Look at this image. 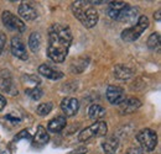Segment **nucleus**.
Segmentation results:
<instances>
[{"mask_svg": "<svg viewBox=\"0 0 161 154\" xmlns=\"http://www.w3.org/2000/svg\"><path fill=\"white\" fill-rule=\"evenodd\" d=\"M25 94H27L32 100H39V99L42 96V90H41L40 88H37V86H35V88H29V89L25 90Z\"/></svg>", "mask_w": 161, "mask_h": 154, "instance_id": "b1692460", "label": "nucleus"}, {"mask_svg": "<svg viewBox=\"0 0 161 154\" xmlns=\"http://www.w3.org/2000/svg\"><path fill=\"white\" fill-rule=\"evenodd\" d=\"M126 6V4L124 1H110L108 4L107 8V15L113 20H118L119 15H120L121 10Z\"/></svg>", "mask_w": 161, "mask_h": 154, "instance_id": "2eb2a0df", "label": "nucleus"}, {"mask_svg": "<svg viewBox=\"0 0 161 154\" xmlns=\"http://www.w3.org/2000/svg\"><path fill=\"white\" fill-rule=\"evenodd\" d=\"M71 9H72V13L76 16V19L87 28H92L97 25L99 15H98V11L96 10V8L89 1H86V0L73 1Z\"/></svg>", "mask_w": 161, "mask_h": 154, "instance_id": "f03ea898", "label": "nucleus"}, {"mask_svg": "<svg viewBox=\"0 0 161 154\" xmlns=\"http://www.w3.org/2000/svg\"><path fill=\"white\" fill-rule=\"evenodd\" d=\"M18 13H19V16L25 21H32L37 18L36 10L27 3H21L19 9H18Z\"/></svg>", "mask_w": 161, "mask_h": 154, "instance_id": "ddd939ff", "label": "nucleus"}, {"mask_svg": "<svg viewBox=\"0 0 161 154\" xmlns=\"http://www.w3.org/2000/svg\"><path fill=\"white\" fill-rule=\"evenodd\" d=\"M86 153H87V148H84V147H80V148L75 149L73 152H71L69 154H86Z\"/></svg>", "mask_w": 161, "mask_h": 154, "instance_id": "cd10ccee", "label": "nucleus"}, {"mask_svg": "<svg viewBox=\"0 0 161 154\" xmlns=\"http://www.w3.org/2000/svg\"><path fill=\"white\" fill-rule=\"evenodd\" d=\"M1 20L9 30H13V31H16L20 33L25 32V30H26V25L24 23V21L10 11H4L1 15Z\"/></svg>", "mask_w": 161, "mask_h": 154, "instance_id": "423d86ee", "label": "nucleus"}, {"mask_svg": "<svg viewBox=\"0 0 161 154\" xmlns=\"http://www.w3.org/2000/svg\"><path fill=\"white\" fill-rule=\"evenodd\" d=\"M88 116L94 120V121H98V120H102L104 116H105V109L98 105V104H93L89 109H88Z\"/></svg>", "mask_w": 161, "mask_h": 154, "instance_id": "aec40b11", "label": "nucleus"}, {"mask_svg": "<svg viewBox=\"0 0 161 154\" xmlns=\"http://www.w3.org/2000/svg\"><path fill=\"white\" fill-rule=\"evenodd\" d=\"M5 106H6V99L3 96V95H0V111L4 110Z\"/></svg>", "mask_w": 161, "mask_h": 154, "instance_id": "c85d7f7f", "label": "nucleus"}, {"mask_svg": "<svg viewBox=\"0 0 161 154\" xmlns=\"http://www.w3.org/2000/svg\"><path fill=\"white\" fill-rule=\"evenodd\" d=\"M39 73L42 77L51 79V80H60V79L63 78V73L62 72L53 69L52 67H50L47 64H42V65L39 67Z\"/></svg>", "mask_w": 161, "mask_h": 154, "instance_id": "4468645a", "label": "nucleus"}, {"mask_svg": "<svg viewBox=\"0 0 161 154\" xmlns=\"http://www.w3.org/2000/svg\"><path fill=\"white\" fill-rule=\"evenodd\" d=\"M41 42H42V38H41V35L40 32H32L31 35H30V37H29V46H30V48H31V51L32 52H37V51H40L41 48Z\"/></svg>", "mask_w": 161, "mask_h": 154, "instance_id": "412c9836", "label": "nucleus"}, {"mask_svg": "<svg viewBox=\"0 0 161 154\" xmlns=\"http://www.w3.org/2000/svg\"><path fill=\"white\" fill-rule=\"evenodd\" d=\"M5 43H6V35L4 32H0V54L5 47Z\"/></svg>", "mask_w": 161, "mask_h": 154, "instance_id": "bb28decb", "label": "nucleus"}, {"mask_svg": "<svg viewBox=\"0 0 161 154\" xmlns=\"http://www.w3.org/2000/svg\"><path fill=\"white\" fill-rule=\"evenodd\" d=\"M114 75L119 80H128L134 75V72L131 68H129L128 65L124 64H117L114 67Z\"/></svg>", "mask_w": 161, "mask_h": 154, "instance_id": "a211bd4d", "label": "nucleus"}, {"mask_svg": "<svg viewBox=\"0 0 161 154\" xmlns=\"http://www.w3.org/2000/svg\"><path fill=\"white\" fill-rule=\"evenodd\" d=\"M50 141V136L47 133L46 128L43 126H39L37 127V131H36V135L34 137V146L35 147H43L48 143Z\"/></svg>", "mask_w": 161, "mask_h": 154, "instance_id": "f3484780", "label": "nucleus"}, {"mask_svg": "<svg viewBox=\"0 0 161 154\" xmlns=\"http://www.w3.org/2000/svg\"><path fill=\"white\" fill-rule=\"evenodd\" d=\"M78 109H80V101L75 97H66L61 101V110L68 117L76 115L78 112Z\"/></svg>", "mask_w": 161, "mask_h": 154, "instance_id": "1a4fd4ad", "label": "nucleus"}, {"mask_svg": "<svg viewBox=\"0 0 161 154\" xmlns=\"http://www.w3.org/2000/svg\"><path fill=\"white\" fill-rule=\"evenodd\" d=\"M149 27V19L146 16H139L136 23L121 32L120 37L125 42H134L142 35V32Z\"/></svg>", "mask_w": 161, "mask_h": 154, "instance_id": "7ed1b4c3", "label": "nucleus"}, {"mask_svg": "<svg viewBox=\"0 0 161 154\" xmlns=\"http://www.w3.org/2000/svg\"><path fill=\"white\" fill-rule=\"evenodd\" d=\"M102 147L105 154H115L119 148V139L115 136H110L102 143Z\"/></svg>", "mask_w": 161, "mask_h": 154, "instance_id": "dca6fc26", "label": "nucleus"}, {"mask_svg": "<svg viewBox=\"0 0 161 154\" xmlns=\"http://www.w3.org/2000/svg\"><path fill=\"white\" fill-rule=\"evenodd\" d=\"M139 19V13L138 9L134 6H129L126 5L123 10H121L120 15L117 21H121L124 23H135Z\"/></svg>", "mask_w": 161, "mask_h": 154, "instance_id": "9b49d317", "label": "nucleus"}, {"mask_svg": "<svg viewBox=\"0 0 161 154\" xmlns=\"http://www.w3.org/2000/svg\"><path fill=\"white\" fill-rule=\"evenodd\" d=\"M147 47L153 51L159 49L160 47V33L159 32H154L150 35V37L147 38Z\"/></svg>", "mask_w": 161, "mask_h": 154, "instance_id": "4be33fe9", "label": "nucleus"}, {"mask_svg": "<svg viewBox=\"0 0 161 154\" xmlns=\"http://www.w3.org/2000/svg\"><path fill=\"white\" fill-rule=\"evenodd\" d=\"M107 100L112 105H119L121 101L125 99V93L124 89L118 86V85H109L107 89Z\"/></svg>", "mask_w": 161, "mask_h": 154, "instance_id": "6e6552de", "label": "nucleus"}, {"mask_svg": "<svg viewBox=\"0 0 161 154\" xmlns=\"http://www.w3.org/2000/svg\"><path fill=\"white\" fill-rule=\"evenodd\" d=\"M64 127H66V117L64 116H57V117L52 118L48 122L47 131H50L52 133H58Z\"/></svg>", "mask_w": 161, "mask_h": 154, "instance_id": "6ab92c4d", "label": "nucleus"}, {"mask_svg": "<svg viewBox=\"0 0 161 154\" xmlns=\"http://www.w3.org/2000/svg\"><path fill=\"white\" fill-rule=\"evenodd\" d=\"M11 52L15 57H18L19 59H22V60H26L29 58V54H27V51H26V47L22 42V39L20 37H13L11 38Z\"/></svg>", "mask_w": 161, "mask_h": 154, "instance_id": "f8f14e48", "label": "nucleus"}, {"mask_svg": "<svg viewBox=\"0 0 161 154\" xmlns=\"http://www.w3.org/2000/svg\"><path fill=\"white\" fill-rule=\"evenodd\" d=\"M0 90L9 94V95H13V96L18 95L16 86H15L13 77H11V74L8 69L0 70Z\"/></svg>", "mask_w": 161, "mask_h": 154, "instance_id": "0eeeda50", "label": "nucleus"}, {"mask_svg": "<svg viewBox=\"0 0 161 154\" xmlns=\"http://www.w3.org/2000/svg\"><path fill=\"white\" fill-rule=\"evenodd\" d=\"M21 138H25V139H31V135L29 133V131H26V130H22L20 131L18 135L14 137V141L16 142V141H19Z\"/></svg>", "mask_w": 161, "mask_h": 154, "instance_id": "393cba45", "label": "nucleus"}, {"mask_svg": "<svg viewBox=\"0 0 161 154\" xmlns=\"http://www.w3.org/2000/svg\"><path fill=\"white\" fill-rule=\"evenodd\" d=\"M52 111V104L51 102H42L37 106L36 114L39 116H46Z\"/></svg>", "mask_w": 161, "mask_h": 154, "instance_id": "5701e85b", "label": "nucleus"}, {"mask_svg": "<svg viewBox=\"0 0 161 154\" xmlns=\"http://www.w3.org/2000/svg\"><path fill=\"white\" fill-rule=\"evenodd\" d=\"M136 141L139 142L142 151L151 152L155 149V147L158 144V135L151 128H144V130L138 132Z\"/></svg>", "mask_w": 161, "mask_h": 154, "instance_id": "39448f33", "label": "nucleus"}, {"mask_svg": "<svg viewBox=\"0 0 161 154\" xmlns=\"http://www.w3.org/2000/svg\"><path fill=\"white\" fill-rule=\"evenodd\" d=\"M72 43V32L68 26L55 23L48 30L47 56L56 63H62L69 51Z\"/></svg>", "mask_w": 161, "mask_h": 154, "instance_id": "f257e3e1", "label": "nucleus"}, {"mask_svg": "<svg viewBox=\"0 0 161 154\" xmlns=\"http://www.w3.org/2000/svg\"><path fill=\"white\" fill-rule=\"evenodd\" d=\"M154 18H155V20H156L158 22H160V20H161V18H160V10H158V11L155 13V15H154Z\"/></svg>", "mask_w": 161, "mask_h": 154, "instance_id": "c756f323", "label": "nucleus"}, {"mask_svg": "<svg viewBox=\"0 0 161 154\" xmlns=\"http://www.w3.org/2000/svg\"><path fill=\"white\" fill-rule=\"evenodd\" d=\"M126 154H144V151L140 147H131V148L128 149Z\"/></svg>", "mask_w": 161, "mask_h": 154, "instance_id": "a878e982", "label": "nucleus"}, {"mask_svg": "<svg viewBox=\"0 0 161 154\" xmlns=\"http://www.w3.org/2000/svg\"><path fill=\"white\" fill-rule=\"evenodd\" d=\"M108 127L104 121H97L96 123L91 125L89 127L82 130L78 135V141L80 142H87L94 137H103L107 135Z\"/></svg>", "mask_w": 161, "mask_h": 154, "instance_id": "20e7f679", "label": "nucleus"}, {"mask_svg": "<svg viewBox=\"0 0 161 154\" xmlns=\"http://www.w3.org/2000/svg\"><path fill=\"white\" fill-rule=\"evenodd\" d=\"M141 106V102L136 97H126L119 104V110L121 115H129L136 111Z\"/></svg>", "mask_w": 161, "mask_h": 154, "instance_id": "9d476101", "label": "nucleus"}]
</instances>
